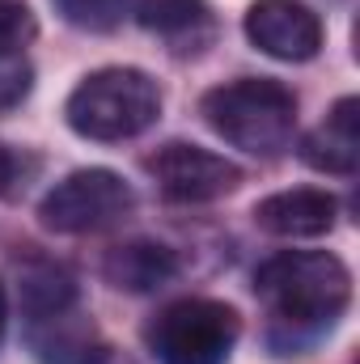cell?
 Listing matches in <instances>:
<instances>
[{
  "mask_svg": "<svg viewBox=\"0 0 360 364\" xmlns=\"http://www.w3.org/2000/svg\"><path fill=\"white\" fill-rule=\"evenodd\" d=\"M255 296L275 318V331H288L275 348L297 352L348 309L352 275L331 250H280L255 272Z\"/></svg>",
  "mask_w": 360,
  "mask_h": 364,
  "instance_id": "cell-1",
  "label": "cell"
},
{
  "mask_svg": "<svg viewBox=\"0 0 360 364\" xmlns=\"http://www.w3.org/2000/svg\"><path fill=\"white\" fill-rule=\"evenodd\" d=\"M199 114L233 149L255 153V157H275L292 140L297 97L288 85L271 77H242V81H229V85L203 93Z\"/></svg>",
  "mask_w": 360,
  "mask_h": 364,
  "instance_id": "cell-2",
  "label": "cell"
},
{
  "mask_svg": "<svg viewBox=\"0 0 360 364\" xmlns=\"http://www.w3.org/2000/svg\"><path fill=\"white\" fill-rule=\"evenodd\" d=\"M162 114V90L140 68H97L64 102V119L85 140H132Z\"/></svg>",
  "mask_w": 360,
  "mask_h": 364,
  "instance_id": "cell-3",
  "label": "cell"
},
{
  "mask_svg": "<svg viewBox=\"0 0 360 364\" xmlns=\"http://www.w3.org/2000/svg\"><path fill=\"white\" fill-rule=\"evenodd\" d=\"M238 335H242L238 309L208 296L174 301L144 326V343L157 364H225Z\"/></svg>",
  "mask_w": 360,
  "mask_h": 364,
  "instance_id": "cell-4",
  "label": "cell"
},
{
  "mask_svg": "<svg viewBox=\"0 0 360 364\" xmlns=\"http://www.w3.org/2000/svg\"><path fill=\"white\" fill-rule=\"evenodd\" d=\"M132 208H136V191L115 170H77L43 195L38 220L51 233L77 237V233H97L119 225Z\"/></svg>",
  "mask_w": 360,
  "mask_h": 364,
  "instance_id": "cell-5",
  "label": "cell"
},
{
  "mask_svg": "<svg viewBox=\"0 0 360 364\" xmlns=\"http://www.w3.org/2000/svg\"><path fill=\"white\" fill-rule=\"evenodd\" d=\"M144 170L153 174L157 191L170 199V203H212L229 191H238L242 170L221 157V153H208L199 144H162L153 157H144Z\"/></svg>",
  "mask_w": 360,
  "mask_h": 364,
  "instance_id": "cell-6",
  "label": "cell"
},
{
  "mask_svg": "<svg viewBox=\"0 0 360 364\" xmlns=\"http://www.w3.org/2000/svg\"><path fill=\"white\" fill-rule=\"evenodd\" d=\"M246 38L284 64H305L322 51V17L301 0H255L246 9Z\"/></svg>",
  "mask_w": 360,
  "mask_h": 364,
  "instance_id": "cell-7",
  "label": "cell"
},
{
  "mask_svg": "<svg viewBox=\"0 0 360 364\" xmlns=\"http://www.w3.org/2000/svg\"><path fill=\"white\" fill-rule=\"evenodd\" d=\"M339 203L318 186H292L255 203V225L271 237H322L335 229Z\"/></svg>",
  "mask_w": 360,
  "mask_h": 364,
  "instance_id": "cell-8",
  "label": "cell"
},
{
  "mask_svg": "<svg viewBox=\"0 0 360 364\" xmlns=\"http://www.w3.org/2000/svg\"><path fill=\"white\" fill-rule=\"evenodd\" d=\"M26 343L38 356V364H93L106 352L93 322L77 305L60 309V314H47V318H34L30 331H26Z\"/></svg>",
  "mask_w": 360,
  "mask_h": 364,
  "instance_id": "cell-9",
  "label": "cell"
},
{
  "mask_svg": "<svg viewBox=\"0 0 360 364\" xmlns=\"http://www.w3.org/2000/svg\"><path fill=\"white\" fill-rule=\"evenodd\" d=\"M301 161L322 170V174H356L360 161V102L344 97L327 123H318L305 140H301Z\"/></svg>",
  "mask_w": 360,
  "mask_h": 364,
  "instance_id": "cell-10",
  "label": "cell"
},
{
  "mask_svg": "<svg viewBox=\"0 0 360 364\" xmlns=\"http://www.w3.org/2000/svg\"><path fill=\"white\" fill-rule=\"evenodd\" d=\"M102 272L123 292H157L179 275V259L162 242H123L106 255Z\"/></svg>",
  "mask_w": 360,
  "mask_h": 364,
  "instance_id": "cell-11",
  "label": "cell"
},
{
  "mask_svg": "<svg viewBox=\"0 0 360 364\" xmlns=\"http://www.w3.org/2000/svg\"><path fill=\"white\" fill-rule=\"evenodd\" d=\"M77 305V284L73 275L55 263H34L21 272V309L26 318H47V314H60V309H73Z\"/></svg>",
  "mask_w": 360,
  "mask_h": 364,
  "instance_id": "cell-12",
  "label": "cell"
},
{
  "mask_svg": "<svg viewBox=\"0 0 360 364\" xmlns=\"http://www.w3.org/2000/svg\"><path fill=\"white\" fill-rule=\"evenodd\" d=\"M203 17H208V0H140V9H136V21L166 38L195 30Z\"/></svg>",
  "mask_w": 360,
  "mask_h": 364,
  "instance_id": "cell-13",
  "label": "cell"
},
{
  "mask_svg": "<svg viewBox=\"0 0 360 364\" xmlns=\"http://www.w3.org/2000/svg\"><path fill=\"white\" fill-rule=\"evenodd\" d=\"M132 0H55L60 17L77 30H93V34H106L123 21Z\"/></svg>",
  "mask_w": 360,
  "mask_h": 364,
  "instance_id": "cell-14",
  "label": "cell"
},
{
  "mask_svg": "<svg viewBox=\"0 0 360 364\" xmlns=\"http://www.w3.org/2000/svg\"><path fill=\"white\" fill-rule=\"evenodd\" d=\"M38 34V21L26 0H0V55H21Z\"/></svg>",
  "mask_w": 360,
  "mask_h": 364,
  "instance_id": "cell-15",
  "label": "cell"
},
{
  "mask_svg": "<svg viewBox=\"0 0 360 364\" xmlns=\"http://www.w3.org/2000/svg\"><path fill=\"white\" fill-rule=\"evenodd\" d=\"M30 85H34V68L21 55H0V110L21 106Z\"/></svg>",
  "mask_w": 360,
  "mask_h": 364,
  "instance_id": "cell-16",
  "label": "cell"
},
{
  "mask_svg": "<svg viewBox=\"0 0 360 364\" xmlns=\"http://www.w3.org/2000/svg\"><path fill=\"white\" fill-rule=\"evenodd\" d=\"M9 182H13V157H9V149L0 144V195H4Z\"/></svg>",
  "mask_w": 360,
  "mask_h": 364,
  "instance_id": "cell-17",
  "label": "cell"
},
{
  "mask_svg": "<svg viewBox=\"0 0 360 364\" xmlns=\"http://www.w3.org/2000/svg\"><path fill=\"white\" fill-rule=\"evenodd\" d=\"M93 364H136V360H132V356H123V352H110V348H106Z\"/></svg>",
  "mask_w": 360,
  "mask_h": 364,
  "instance_id": "cell-18",
  "label": "cell"
},
{
  "mask_svg": "<svg viewBox=\"0 0 360 364\" xmlns=\"http://www.w3.org/2000/svg\"><path fill=\"white\" fill-rule=\"evenodd\" d=\"M4 322H9V301H4V288H0V335H4Z\"/></svg>",
  "mask_w": 360,
  "mask_h": 364,
  "instance_id": "cell-19",
  "label": "cell"
}]
</instances>
